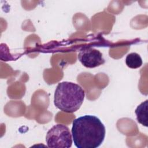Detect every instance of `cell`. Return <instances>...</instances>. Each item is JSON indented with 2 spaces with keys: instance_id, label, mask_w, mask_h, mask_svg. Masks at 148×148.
I'll return each mask as SVG.
<instances>
[{
  "instance_id": "obj_1",
  "label": "cell",
  "mask_w": 148,
  "mask_h": 148,
  "mask_svg": "<svg viewBox=\"0 0 148 148\" xmlns=\"http://www.w3.org/2000/svg\"><path fill=\"white\" fill-rule=\"evenodd\" d=\"M71 133L76 147L97 148L104 140L106 129L97 117L84 115L74 119Z\"/></svg>"
},
{
  "instance_id": "obj_2",
  "label": "cell",
  "mask_w": 148,
  "mask_h": 148,
  "mask_svg": "<svg viewBox=\"0 0 148 148\" xmlns=\"http://www.w3.org/2000/svg\"><path fill=\"white\" fill-rule=\"evenodd\" d=\"M85 97V91L79 84L70 82L59 83L54 96V105L61 111L73 113L82 105Z\"/></svg>"
},
{
  "instance_id": "obj_3",
  "label": "cell",
  "mask_w": 148,
  "mask_h": 148,
  "mask_svg": "<svg viewBox=\"0 0 148 148\" xmlns=\"http://www.w3.org/2000/svg\"><path fill=\"white\" fill-rule=\"evenodd\" d=\"M46 142L49 147L69 148L72 145V134L66 125L57 124L47 131Z\"/></svg>"
},
{
  "instance_id": "obj_4",
  "label": "cell",
  "mask_w": 148,
  "mask_h": 148,
  "mask_svg": "<svg viewBox=\"0 0 148 148\" xmlns=\"http://www.w3.org/2000/svg\"><path fill=\"white\" fill-rule=\"evenodd\" d=\"M77 58L81 64L88 68L99 66L105 62L102 53L92 47H86L80 50Z\"/></svg>"
},
{
  "instance_id": "obj_5",
  "label": "cell",
  "mask_w": 148,
  "mask_h": 148,
  "mask_svg": "<svg viewBox=\"0 0 148 148\" xmlns=\"http://www.w3.org/2000/svg\"><path fill=\"white\" fill-rule=\"evenodd\" d=\"M147 106L148 100L142 102L135 109V114L136 116V120L139 123L143 126L147 127Z\"/></svg>"
},
{
  "instance_id": "obj_6",
  "label": "cell",
  "mask_w": 148,
  "mask_h": 148,
  "mask_svg": "<svg viewBox=\"0 0 148 148\" xmlns=\"http://www.w3.org/2000/svg\"><path fill=\"white\" fill-rule=\"evenodd\" d=\"M125 64L130 68L136 69L142 66L143 61L139 54L131 53L127 56L125 58Z\"/></svg>"
}]
</instances>
